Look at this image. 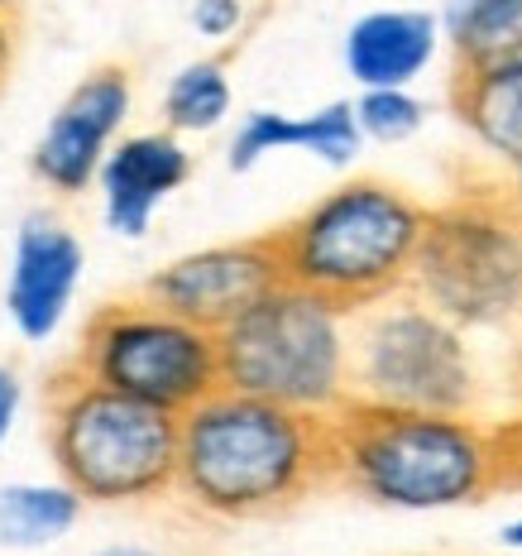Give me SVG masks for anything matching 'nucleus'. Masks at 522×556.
Masks as SVG:
<instances>
[{
    "label": "nucleus",
    "mask_w": 522,
    "mask_h": 556,
    "mask_svg": "<svg viewBox=\"0 0 522 556\" xmlns=\"http://www.w3.org/2000/svg\"><path fill=\"white\" fill-rule=\"evenodd\" d=\"M331 484L398 514H446L513 480L508 427L474 413H412L351 403L331 417Z\"/></svg>",
    "instance_id": "obj_1"
},
{
    "label": "nucleus",
    "mask_w": 522,
    "mask_h": 556,
    "mask_svg": "<svg viewBox=\"0 0 522 556\" xmlns=\"http://www.w3.org/2000/svg\"><path fill=\"white\" fill-rule=\"evenodd\" d=\"M331 484V417L220 384L182 413L178 484L196 514L245 523L303 504Z\"/></svg>",
    "instance_id": "obj_2"
},
{
    "label": "nucleus",
    "mask_w": 522,
    "mask_h": 556,
    "mask_svg": "<svg viewBox=\"0 0 522 556\" xmlns=\"http://www.w3.org/2000/svg\"><path fill=\"white\" fill-rule=\"evenodd\" d=\"M426 216L432 206L384 178H345L273 230L283 278L365 312L412 283Z\"/></svg>",
    "instance_id": "obj_3"
},
{
    "label": "nucleus",
    "mask_w": 522,
    "mask_h": 556,
    "mask_svg": "<svg viewBox=\"0 0 522 556\" xmlns=\"http://www.w3.org/2000/svg\"><path fill=\"white\" fill-rule=\"evenodd\" d=\"M220 341V384L283 403V408L335 417L355 403L351 345L355 312L297 283H278Z\"/></svg>",
    "instance_id": "obj_4"
},
{
    "label": "nucleus",
    "mask_w": 522,
    "mask_h": 556,
    "mask_svg": "<svg viewBox=\"0 0 522 556\" xmlns=\"http://www.w3.org/2000/svg\"><path fill=\"white\" fill-rule=\"evenodd\" d=\"M182 417L125 399L77 369L53 379L49 456L87 504H139L178 484Z\"/></svg>",
    "instance_id": "obj_5"
},
{
    "label": "nucleus",
    "mask_w": 522,
    "mask_h": 556,
    "mask_svg": "<svg viewBox=\"0 0 522 556\" xmlns=\"http://www.w3.org/2000/svg\"><path fill=\"white\" fill-rule=\"evenodd\" d=\"M412 293L466 331L522 317V212L513 192H460L432 206Z\"/></svg>",
    "instance_id": "obj_6"
},
{
    "label": "nucleus",
    "mask_w": 522,
    "mask_h": 556,
    "mask_svg": "<svg viewBox=\"0 0 522 556\" xmlns=\"http://www.w3.org/2000/svg\"><path fill=\"white\" fill-rule=\"evenodd\" d=\"M355 403L412 413H474L480 369L466 327L426 307L412 288L355 312L351 345Z\"/></svg>",
    "instance_id": "obj_7"
},
{
    "label": "nucleus",
    "mask_w": 522,
    "mask_h": 556,
    "mask_svg": "<svg viewBox=\"0 0 522 556\" xmlns=\"http://www.w3.org/2000/svg\"><path fill=\"white\" fill-rule=\"evenodd\" d=\"M77 369L125 399L182 417L220 389V341L149 298L106 303L87 317Z\"/></svg>",
    "instance_id": "obj_8"
},
{
    "label": "nucleus",
    "mask_w": 522,
    "mask_h": 556,
    "mask_svg": "<svg viewBox=\"0 0 522 556\" xmlns=\"http://www.w3.org/2000/svg\"><path fill=\"white\" fill-rule=\"evenodd\" d=\"M278 283H283V260H278L269 230V236L226 240V245H202L178 254L164 269L149 274L144 298L220 336L230 321L245 317L264 293H273Z\"/></svg>",
    "instance_id": "obj_9"
},
{
    "label": "nucleus",
    "mask_w": 522,
    "mask_h": 556,
    "mask_svg": "<svg viewBox=\"0 0 522 556\" xmlns=\"http://www.w3.org/2000/svg\"><path fill=\"white\" fill-rule=\"evenodd\" d=\"M135 106V77L120 63H101L58 101L29 154L34 178L53 197H82L97 188L106 154L120 144V130Z\"/></svg>",
    "instance_id": "obj_10"
},
{
    "label": "nucleus",
    "mask_w": 522,
    "mask_h": 556,
    "mask_svg": "<svg viewBox=\"0 0 522 556\" xmlns=\"http://www.w3.org/2000/svg\"><path fill=\"white\" fill-rule=\"evenodd\" d=\"M87 250L73 226H63L49 212H29L15 230L5 274V317L20 331V341L43 345L63 331L73 298L82 288Z\"/></svg>",
    "instance_id": "obj_11"
},
{
    "label": "nucleus",
    "mask_w": 522,
    "mask_h": 556,
    "mask_svg": "<svg viewBox=\"0 0 522 556\" xmlns=\"http://www.w3.org/2000/svg\"><path fill=\"white\" fill-rule=\"evenodd\" d=\"M192 178V154L182 135L173 130H139L120 135V144L106 154L97 173L101 192V222L120 240H144L154 216L164 212L173 192Z\"/></svg>",
    "instance_id": "obj_12"
},
{
    "label": "nucleus",
    "mask_w": 522,
    "mask_h": 556,
    "mask_svg": "<svg viewBox=\"0 0 522 556\" xmlns=\"http://www.w3.org/2000/svg\"><path fill=\"white\" fill-rule=\"evenodd\" d=\"M441 43H446V25H441L436 10L389 5V10H369L345 29L341 63L359 91L412 87L436 63Z\"/></svg>",
    "instance_id": "obj_13"
},
{
    "label": "nucleus",
    "mask_w": 522,
    "mask_h": 556,
    "mask_svg": "<svg viewBox=\"0 0 522 556\" xmlns=\"http://www.w3.org/2000/svg\"><path fill=\"white\" fill-rule=\"evenodd\" d=\"M450 106L466 135L508 173L522 168V58L489 67H456Z\"/></svg>",
    "instance_id": "obj_14"
},
{
    "label": "nucleus",
    "mask_w": 522,
    "mask_h": 556,
    "mask_svg": "<svg viewBox=\"0 0 522 556\" xmlns=\"http://www.w3.org/2000/svg\"><path fill=\"white\" fill-rule=\"evenodd\" d=\"M82 494L67 480H15L0 490V547L43 552L82 523Z\"/></svg>",
    "instance_id": "obj_15"
},
{
    "label": "nucleus",
    "mask_w": 522,
    "mask_h": 556,
    "mask_svg": "<svg viewBox=\"0 0 522 556\" xmlns=\"http://www.w3.org/2000/svg\"><path fill=\"white\" fill-rule=\"evenodd\" d=\"M441 25H446L456 67H489L504 58H522V0H446Z\"/></svg>",
    "instance_id": "obj_16"
},
{
    "label": "nucleus",
    "mask_w": 522,
    "mask_h": 556,
    "mask_svg": "<svg viewBox=\"0 0 522 556\" xmlns=\"http://www.w3.org/2000/svg\"><path fill=\"white\" fill-rule=\"evenodd\" d=\"M235 87L220 58H192L164 87V130L173 135H212L230 121Z\"/></svg>",
    "instance_id": "obj_17"
},
{
    "label": "nucleus",
    "mask_w": 522,
    "mask_h": 556,
    "mask_svg": "<svg viewBox=\"0 0 522 556\" xmlns=\"http://www.w3.org/2000/svg\"><path fill=\"white\" fill-rule=\"evenodd\" d=\"M273 154H303V115L293 111H245L235 121V135L226 144V164L230 173H250Z\"/></svg>",
    "instance_id": "obj_18"
},
{
    "label": "nucleus",
    "mask_w": 522,
    "mask_h": 556,
    "mask_svg": "<svg viewBox=\"0 0 522 556\" xmlns=\"http://www.w3.org/2000/svg\"><path fill=\"white\" fill-rule=\"evenodd\" d=\"M365 130H359V115L351 97H335L317 111H303V154L317 159L327 168H351L365 154Z\"/></svg>",
    "instance_id": "obj_19"
},
{
    "label": "nucleus",
    "mask_w": 522,
    "mask_h": 556,
    "mask_svg": "<svg viewBox=\"0 0 522 556\" xmlns=\"http://www.w3.org/2000/svg\"><path fill=\"white\" fill-rule=\"evenodd\" d=\"M359 130L369 144H408L426 125V106L412 87H369L355 97Z\"/></svg>",
    "instance_id": "obj_20"
},
{
    "label": "nucleus",
    "mask_w": 522,
    "mask_h": 556,
    "mask_svg": "<svg viewBox=\"0 0 522 556\" xmlns=\"http://www.w3.org/2000/svg\"><path fill=\"white\" fill-rule=\"evenodd\" d=\"M250 20V5L245 0H192L188 5V25L196 39L206 43H230Z\"/></svg>",
    "instance_id": "obj_21"
},
{
    "label": "nucleus",
    "mask_w": 522,
    "mask_h": 556,
    "mask_svg": "<svg viewBox=\"0 0 522 556\" xmlns=\"http://www.w3.org/2000/svg\"><path fill=\"white\" fill-rule=\"evenodd\" d=\"M20 408H25V384H20V375L10 365H0V446H5L10 432H15Z\"/></svg>",
    "instance_id": "obj_22"
},
{
    "label": "nucleus",
    "mask_w": 522,
    "mask_h": 556,
    "mask_svg": "<svg viewBox=\"0 0 522 556\" xmlns=\"http://www.w3.org/2000/svg\"><path fill=\"white\" fill-rule=\"evenodd\" d=\"M10 63H15V25H10V15H0V87L10 77Z\"/></svg>",
    "instance_id": "obj_23"
},
{
    "label": "nucleus",
    "mask_w": 522,
    "mask_h": 556,
    "mask_svg": "<svg viewBox=\"0 0 522 556\" xmlns=\"http://www.w3.org/2000/svg\"><path fill=\"white\" fill-rule=\"evenodd\" d=\"M87 556H168V552L144 547V542H111V547H97V552H87Z\"/></svg>",
    "instance_id": "obj_24"
},
{
    "label": "nucleus",
    "mask_w": 522,
    "mask_h": 556,
    "mask_svg": "<svg viewBox=\"0 0 522 556\" xmlns=\"http://www.w3.org/2000/svg\"><path fill=\"white\" fill-rule=\"evenodd\" d=\"M498 542H504L508 552H518V556H522V518H513V523L498 528Z\"/></svg>",
    "instance_id": "obj_25"
},
{
    "label": "nucleus",
    "mask_w": 522,
    "mask_h": 556,
    "mask_svg": "<svg viewBox=\"0 0 522 556\" xmlns=\"http://www.w3.org/2000/svg\"><path fill=\"white\" fill-rule=\"evenodd\" d=\"M508 192H513V202H518V212H522V168L513 173V182H508Z\"/></svg>",
    "instance_id": "obj_26"
},
{
    "label": "nucleus",
    "mask_w": 522,
    "mask_h": 556,
    "mask_svg": "<svg viewBox=\"0 0 522 556\" xmlns=\"http://www.w3.org/2000/svg\"><path fill=\"white\" fill-rule=\"evenodd\" d=\"M10 10H15V0H0V15H10Z\"/></svg>",
    "instance_id": "obj_27"
},
{
    "label": "nucleus",
    "mask_w": 522,
    "mask_h": 556,
    "mask_svg": "<svg viewBox=\"0 0 522 556\" xmlns=\"http://www.w3.org/2000/svg\"><path fill=\"white\" fill-rule=\"evenodd\" d=\"M518 393H522V355H518Z\"/></svg>",
    "instance_id": "obj_28"
}]
</instances>
